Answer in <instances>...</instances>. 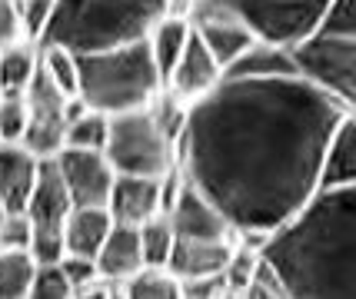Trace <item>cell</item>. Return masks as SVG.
I'll return each instance as SVG.
<instances>
[{
  "mask_svg": "<svg viewBox=\"0 0 356 299\" xmlns=\"http://www.w3.org/2000/svg\"><path fill=\"white\" fill-rule=\"evenodd\" d=\"M137 233H140V253H143V269H167L173 243H177L170 220L167 216L147 220L143 226H137Z\"/></svg>",
  "mask_w": 356,
  "mask_h": 299,
  "instance_id": "obj_24",
  "label": "cell"
},
{
  "mask_svg": "<svg viewBox=\"0 0 356 299\" xmlns=\"http://www.w3.org/2000/svg\"><path fill=\"white\" fill-rule=\"evenodd\" d=\"M20 40V24H17V0H0V50Z\"/></svg>",
  "mask_w": 356,
  "mask_h": 299,
  "instance_id": "obj_33",
  "label": "cell"
},
{
  "mask_svg": "<svg viewBox=\"0 0 356 299\" xmlns=\"http://www.w3.org/2000/svg\"><path fill=\"white\" fill-rule=\"evenodd\" d=\"M260 263L286 299H356V187L316 189L264 237Z\"/></svg>",
  "mask_w": 356,
  "mask_h": 299,
  "instance_id": "obj_2",
  "label": "cell"
},
{
  "mask_svg": "<svg viewBox=\"0 0 356 299\" xmlns=\"http://www.w3.org/2000/svg\"><path fill=\"white\" fill-rule=\"evenodd\" d=\"M350 107L303 80L223 77L186 103L177 170L227 216L233 239L264 243L320 189V163Z\"/></svg>",
  "mask_w": 356,
  "mask_h": 299,
  "instance_id": "obj_1",
  "label": "cell"
},
{
  "mask_svg": "<svg viewBox=\"0 0 356 299\" xmlns=\"http://www.w3.org/2000/svg\"><path fill=\"white\" fill-rule=\"evenodd\" d=\"M37 173H40V160L24 143H0V200L7 213H24Z\"/></svg>",
  "mask_w": 356,
  "mask_h": 299,
  "instance_id": "obj_16",
  "label": "cell"
},
{
  "mask_svg": "<svg viewBox=\"0 0 356 299\" xmlns=\"http://www.w3.org/2000/svg\"><path fill=\"white\" fill-rule=\"evenodd\" d=\"M97 263V276L104 280L107 286H124L127 280H134L140 269H143V253H140V233L137 226H120L113 223L110 226L107 239L100 253L93 256Z\"/></svg>",
  "mask_w": 356,
  "mask_h": 299,
  "instance_id": "obj_15",
  "label": "cell"
},
{
  "mask_svg": "<svg viewBox=\"0 0 356 299\" xmlns=\"http://www.w3.org/2000/svg\"><path fill=\"white\" fill-rule=\"evenodd\" d=\"M37 263L27 250H0V299H27Z\"/></svg>",
  "mask_w": 356,
  "mask_h": 299,
  "instance_id": "obj_23",
  "label": "cell"
},
{
  "mask_svg": "<svg viewBox=\"0 0 356 299\" xmlns=\"http://www.w3.org/2000/svg\"><path fill=\"white\" fill-rule=\"evenodd\" d=\"M77 57V53H74ZM163 90L147 44H130L100 53L77 57V100L93 113L117 117V113L143 110Z\"/></svg>",
  "mask_w": 356,
  "mask_h": 299,
  "instance_id": "obj_4",
  "label": "cell"
},
{
  "mask_svg": "<svg viewBox=\"0 0 356 299\" xmlns=\"http://www.w3.org/2000/svg\"><path fill=\"white\" fill-rule=\"evenodd\" d=\"M3 216H7V206H3V200H0V220H3Z\"/></svg>",
  "mask_w": 356,
  "mask_h": 299,
  "instance_id": "obj_36",
  "label": "cell"
},
{
  "mask_svg": "<svg viewBox=\"0 0 356 299\" xmlns=\"http://www.w3.org/2000/svg\"><path fill=\"white\" fill-rule=\"evenodd\" d=\"M290 57L286 50L270 47V44H253V47L233 63L223 77H240V80H266V77H290Z\"/></svg>",
  "mask_w": 356,
  "mask_h": 299,
  "instance_id": "obj_22",
  "label": "cell"
},
{
  "mask_svg": "<svg viewBox=\"0 0 356 299\" xmlns=\"http://www.w3.org/2000/svg\"><path fill=\"white\" fill-rule=\"evenodd\" d=\"M186 40H190V20L180 14H167L154 31L147 33V40H143L147 50H150V60H154L156 74L163 80V87H167V77H170V70L177 67L180 53H184Z\"/></svg>",
  "mask_w": 356,
  "mask_h": 299,
  "instance_id": "obj_19",
  "label": "cell"
},
{
  "mask_svg": "<svg viewBox=\"0 0 356 299\" xmlns=\"http://www.w3.org/2000/svg\"><path fill=\"white\" fill-rule=\"evenodd\" d=\"M220 299H247V293H230V289H223Z\"/></svg>",
  "mask_w": 356,
  "mask_h": 299,
  "instance_id": "obj_35",
  "label": "cell"
},
{
  "mask_svg": "<svg viewBox=\"0 0 356 299\" xmlns=\"http://www.w3.org/2000/svg\"><path fill=\"white\" fill-rule=\"evenodd\" d=\"M173 0H54L40 47L70 53H100L147 40L170 10Z\"/></svg>",
  "mask_w": 356,
  "mask_h": 299,
  "instance_id": "obj_3",
  "label": "cell"
},
{
  "mask_svg": "<svg viewBox=\"0 0 356 299\" xmlns=\"http://www.w3.org/2000/svg\"><path fill=\"white\" fill-rule=\"evenodd\" d=\"M316 31L330 37H356V0H333Z\"/></svg>",
  "mask_w": 356,
  "mask_h": 299,
  "instance_id": "obj_29",
  "label": "cell"
},
{
  "mask_svg": "<svg viewBox=\"0 0 356 299\" xmlns=\"http://www.w3.org/2000/svg\"><path fill=\"white\" fill-rule=\"evenodd\" d=\"M40 77L60 96H77V57L60 47H40Z\"/></svg>",
  "mask_w": 356,
  "mask_h": 299,
  "instance_id": "obj_25",
  "label": "cell"
},
{
  "mask_svg": "<svg viewBox=\"0 0 356 299\" xmlns=\"http://www.w3.org/2000/svg\"><path fill=\"white\" fill-rule=\"evenodd\" d=\"M110 293H113V289H110L107 283H93V286H87V289H77L70 299H110Z\"/></svg>",
  "mask_w": 356,
  "mask_h": 299,
  "instance_id": "obj_34",
  "label": "cell"
},
{
  "mask_svg": "<svg viewBox=\"0 0 356 299\" xmlns=\"http://www.w3.org/2000/svg\"><path fill=\"white\" fill-rule=\"evenodd\" d=\"M163 216L170 220V230L177 239H233L227 216L203 196L200 189L190 187L184 176L173 189Z\"/></svg>",
  "mask_w": 356,
  "mask_h": 299,
  "instance_id": "obj_11",
  "label": "cell"
},
{
  "mask_svg": "<svg viewBox=\"0 0 356 299\" xmlns=\"http://www.w3.org/2000/svg\"><path fill=\"white\" fill-rule=\"evenodd\" d=\"M27 133H24V146L31 150L37 160H54L63 150V126H67V96H60L37 67L31 90H27Z\"/></svg>",
  "mask_w": 356,
  "mask_h": 299,
  "instance_id": "obj_9",
  "label": "cell"
},
{
  "mask_svg": "<svg viewBox=\"0 0 356 299\" xmlns=\"http://www.w3.org/2000/svg\"><path fill=\"white\" fill-rule=\"evenodd\" d=\"M0 250H27L31 253V220L24 213H7L0 220Z\"/></svg>",
  "mask_w": 356,
  "mask_h": 299,
  "instance_id": "obj_31",
  "label": "cell"
},
{
  "mask_svg": "<svg viewBox=\"0 0 356 299\" xmlns=\"http://www.w3.org/2000/svg\"><path fill=\"white\" fill-rule=\"evenodd\" d=\"M110 226L113 220L107 210H70V216L63 223V256L93 259L104 246Z\"/></svg>",
  "mask_w": 356,
  "mask_h": 299,
  "instance_id": "obj_18",
  "label": "cell"
},
{
  "mask_svg": "<svg viewBox=\"0 0 356 299\" xmlns=\"http://www.w3.org/2000/svg\"><path fill=\"white\" fill-rule=\"evenodd\" d=\"M180 183V170L163 180L150 176H117L107 196V213L120 226H143L147 220H156L167 213L173 189Z\"/></svg>",
  "mask_w": 356,
  "mask_h": 299,
  "instance_id": "obj_8",
  "label": "cell"
},
{
  "mask_svg": "<svg viewBox=\"0 0 356 299\" xmlns=\"http://www.w3.org/2000/svg\"><path fill=\"white\" fill-rule=\"evenodd\" d=\"M110 299H124V296H120V293H117V289H113V293H110Z\"/></svg>",
  "mask_w": 356,
  "mask_h": 299,
  "instance_id": "obj_37",
  "label": "cell"
},
{
  "mask_svg": "<svg viewBox=\"0 0 356 299\" xmlns=\"http://www.w3.org/2000/svg\"><path fill=\"white\" fill-rule=\"evenodd\" d=\"M110 117L93 113L77 96L67 103V126H63V150H104Z\"/></svg>",
  "mask_w": 356,
  "mask_h": 299,
  "instance_id": "obj_21",
  "label": "cell"
},
{
  "mask_svg": "<svg viewBox=\"0 0 356 299\" xmlns=\"http://www.w3.org/2000/svg\"><path fill=\"white\" fill-rule=\"evenodd\" d=\"M230 253H233V239H177L170 263H167V273L177 283L223 276Z\"/></svg>",
  "mask_w": 356,
  "mask_h": 299,
  "instance_id": "obj_14",
  "label": "cell"
},
{
  "mask_svg": "<svg viewBox=\"0 0 356 299\" xmlns=\"http://www.w3.org/2000/svg\"><path fill=\"white\" fill-rule=\"evenodd\" d=\"M0 96H3V94H0Z\"/></svg>",
  "mask_w": 356,
  "mask_h": 299,
  "instance_id": "obj_38",
  "label": "cell"
},
{
  "mask_svg": "<svg viewBox=\"0 0 356 299\" xmlns=\"http://www.w3.org/2000/svg\"><path fill=\"white\" fill-rule=\"evenodd\" d=\"M124 299H184L180 283L173 280L167 269H140L134 280L120 286Z\"/></svg>",
  "mask_w": 356,
  "mask_h": 299,
  "instance_id": "obj_26",
  "label": "cell"
},
{
  "mask_svg": "<svg viewBox=\"0 0 356 299\" xmlns=\"http://www.w3.org/2000/svg\"><path fill=\"white\" fill-rule=\"evenodd\" d=\"M27 133V96H0V143H20Z\"/></svg>",
  "mask_w": 356,
  "mask_h": 299,
  "instance_id": "obj_28",
  "label": "cell"
},
{
  "mask_svg": "<svg viewBox=\"0 0 356 299\" xmlns=\"http://www.w3.org/2000/svg\"><path fill=\"white\" fill-rule=\"evenodd\" d=\"M70 296H74V289L63 280L60 266H37V276H33L27 299H70Z\"/></svg>",
  "mask_w": 356,
  "mask_h": 299,
  "instance_id": "obj_30",
  "label": "cell"
},
{
  "mask_svg": "<svg viewBox=\"0 0 356 299\" xmlns=\"http://www.w3.org/2000/svg\"><path fill=\"white\" fill-rule=\"evenodd\" d=\"M177 140H180V126H173L154 100L143 110L110 117L107 140L100 153L107 157L117 176L163 180L177 173Z\"/></svg>",
  "mask_w": 356,
  "mask_h": 299,
  "instance_id": "obj_5",
  "label": "cell"
},
{
  "mask_svg": "<svg viewBox=\"0 0 356 299\" xmlns=\"http://www.w3.org/2000/svg\"><path fill=\"white\" fill-rule=\"evenodd\" d=\"M333 0H197V10H217L240 20L253 40L290 50L310 37Z\"/></svg>",
  "mask_w": 356,
  "mask_h": 299,
  "instance_id": "obj_6",
  "label": "cell"
},
{
  "mask_svg": "<svg viewBox=\"0 0 356 299\" xmlns=\"http://www.w3.org/2000/svg\"><path fill=\"white\" fill-rule=\"evenodd\" d=\"M190 27H193V33L200 37V44L207 47V53L217 60V67L223 74L257 44L253 33H250L240 20H233V17H227V14H217V10H193Z\"/></svg>",
  "mask_w": 356,
  "mask_h": 299,
  "instance_id": "obj_12",
  "label": "cell"
},
{
  "mask_svg": "<svg viewBox=\"0 0 356 299\" xmlns=\"http://www.w3.org/2000/svg\"><path fill=\"white\" fill-rule=\"evenodd\" d=\"M40 67V47L17 40L0 50V94L3 96H24L31 90L33 77Z\"/></svg>",
  "mask_w": 356,
  "mask_h": 299,
  "instance_id": "obj_20",
  "label": "cell"
},
{
  "mask_svg": "<svg viewBox=\"0 0 356 299\" xmlns=\"http://www.w3.org/2000/svg\"><path fill=\"white\" fill-rule=\"evenodd\" d=\"M356 187V113H350L326 143L320 163V189Z\"/></svg>",
  "mask_w": 356,
  "mask_h": 299,
  "instance_id": "obj_17",
  "label": "cell"
},
{
  "mask_svg": "<svg viewBox=\"0 0 356 299\" xmlns=\"http://www.w3.org/2000/svg\"><path fill=\"white\" fill-rule=\"evenodd\" d=\"M286 57L296 80L356 110V37H330L313 31L286 50Z\"/></svg>",
  "mask_w": 356,
  "mask_h": 299,
  "instance_id": "obj_7",
  "label": "cell"
},
{
  "mask_svg": "<svg viewBox=\"0 0 356 299\" xmlns=\"http://www.w3.org/2000/svg\"><path fill=\"white\" fill-rule=\"evenodd\" d=\"M57 266H60L63 280L70 283L74 293H77V289H87V286H93V283H104V280L97 276V263H93V259H83V256H63Z\"/></svg>",
  "mask_w": 356,
  "mask_h": 299,
  "instance_id": "obj_32",
  "label": "cell"
},
{
  "mask_svg": "<svg viewBox=\"0 0 356 299\" xmlns=\"http://www.w3.org/2000/svg\"><path fill=\"white\" fill-rule=\"evenodd\" d=\"M54 14V0H17V24H20V40L37 44L44 40L47 24Z\"/></svg>",
  "mask_w": 356,
  "mask_h": 299,
  "instance_id": "obj_27",
  "label": "cell"
},
{
  "mask_svg": "<svg viewBox=\"0 0 356 299\" xmlns=\"http://www.w3.org/2000/svg\"><path fill=\"white\" fill-rule=\"evenodd\" d=\"M54 163L74 210H107V196L117 173L100 150H60Z\"/></svg>",
  "mask_w": 356,
  "mask_h": 299,
  "instance_id": "obj_10",
  "label": "cell"
},
{
  "mask_svg": "<svg viewBox=\"0 0 356 299\" xmlns=\"http://www.w3.org/2000/svg\"><path fill=\"white\" fill-rule=\"evenodd\" d=\"M220 80H223V70H220L217 60L207 53V47L200 44V37L190 27V40H186L177 67L170 70V77H167V90L173 94V100L193 103V100H200V96L210 94Z\"/></svg>",
  "mask_w": 356,
  "mask_h": 299,
  "instance_id": "obj_13",
  "label": "cell"
}]
</instances>
